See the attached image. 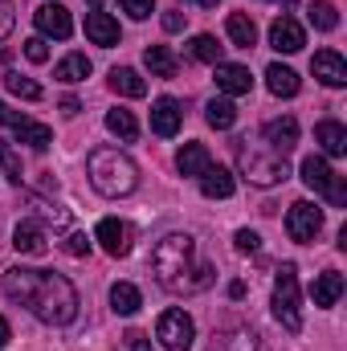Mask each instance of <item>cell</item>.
Wrapping results in <instances>:
<instances>
[{
  "mask_svg": "<svg viewBox=\"0 0 347 351\" xmlns=\"http://www.w3.org/2000/svg\"><path fill=\"white\" fill-rule=\"evenodd\" d=\"M164 29H168V33H180V29H184V16H180V12H164Z\"/></svg>",
  "mask_w": 347,
  "mask_h": 351,
  "instance_id": "43",
  "label": "cell"
},
{
  "mask_svg": "<svg viewBox=\"0 0 347 351\" xmlns=\"http://www.w3.org/2000/svg\"><path fill=\"white\" fill-rule=\"evenodd\" d=\"M225 33H229V41H233L237 49H254V45H258V25H254L246 12H233V16L225 21Z\"/></svg>",
  "mask_w": 347,
  "mask_h": 351,
  "instance_id": "27",
  "label": "cell"
},
{
  "mask_svg": "<svg viewBox=\"0 0 347 351\" xmlns=\"http://www.w3.org/2000/svg\"><path fill=\"white\" fill-rule=\"evenodd\" d=\"M208 351H258V335L250 327H233V331H217Z\"/></svg>",
  "mask_w": 347,
  "mask_h": 351,
  "instance_id": "22",
  "label": "cell"
},
{
  "mask_svg": "<svg viewBox=\"0 0 347 351\" xmlns=\"http://www.w3.org/2000/svg\"><path fill=\"white\" fill-rule=\"evenodd\" d=\"M123 4V12L131 16V21H147L152 12H156V0H119Z\"/></svg>",
  "mask_w": 347,
  "mask_h": 351,
  "instance_id": "36",
  "label": "cell"
},
{
  "mask_svg": "<svg viewBox=\"0 0 347 351\" xmlns=\"http://www.w3.org/2000/svg\"><path fill=\"white\" fill-rule=\"evenodd\" d=\"M33 21H37V33L41 37H53V41H66L70 33H74V21H70V12L62 8V4H41L37 12H33Z\"/></svg>",
  "mask_w": 347,
  "mask_h": 351,
  "instance_id": "11",
  "label": "cell"
},
{
  "mask_svg": "<svg viewBox=\"0 0 347 351\" xmlns=\"http://www.w3.org/2000/svg\"><path fill=\"white\" fill-rule=\"evenodd\" d=\"M270 306H274V319H278L290 335L302 331V298H298V269H294V262H286L282 269H278Z\"/></svg>",
  "mask_w": 347,
  "mask_h": 351,
  "instance_id": "5",
  "label": "cell"
},
{
  "mask_svg": "<svg viewBox=\"0 0 347 351\" xmlns=\"http://www.w3.org/2000/svg\"><path fill=\"white\" fill-rule=\"evenodd\" d=\"M53 78H58V82H66V86L86 82V78H90V58H86V53H70V58H62V62H58V70H53Z\"/></svg>",
  "mask_w": 347,
  "mask_h": 351,
  "instance_id": "29",
  "label": "cell"
},
{
  "mask_svg": "<svg viewBox=\"0 0 347 351\" xmlns=\"http://www.w3.org/2000/svg\"><path fill=\"white\" fill-rule=\"evenodd\" d=\"M25 58L37 62V66L49 62V45H45V37H29V41H25Z\"/></svg>",
  "mask_w": 347,
  "mask_h": 351,
  "instance_id": "37",
  "label": "cell"
},
{
  "mask_svg": "<svg viewBox=\"0 0 347 351\" xmlns=\"http://www.w3.org/2000/svg\"><path fill=\"white\" fill-rule=\"evenodd\" d=\"M311 298H315L319 311L335 306V302L344 298V274H339V269H323V274L315 278V286H311Z\"/></svg>",
  "mask_w": 347,
  "mask_h": 351,
  "instance_id": "19",
  "label": "cell"
},
{
  "mask_svg": "<svg viewBox=\"0 0 347 351\" xmlns=\"http://www.w3.org/2000/svg\"><path fill=\"white\" fill-rule=\"evenodd\" d=\"M196 180H200V192H204L208 200H229V196L237 192V180H233V172H225V168H217V164H208V168L196 176Z\"/></svg>",
  "mask_w": 347,
  "mask_h": 351,
  "instance_id": "18",
  "label": "cell"
},
{
  "mask_svg": "<svg viewBox=\"0 0 347 351\" xmlns=\"http://www.w3.org/2000/svg\"><path fill=\"white\" fill-rule=\"evenodd\" d=\"M213 78H217V90H221V94H229V98H237V94H250V90H254L250 70H246V66H237V62H217V66H213Z\"/></svg>",
  "mask_w": 347,
  "mask_h": 351,
  "instance_id": "14",
  "label": "cell"
},
{
  "mask_svg": "<svg viewBox=\"0 0 347 351\" xmlns=\"http://www.w3.org/2000/svg\"><path fill=\"white\" fill-rule=\"evenodd\" d=\"M261 139H265V147H274L278 156H286V152H294V143H298V119H270L265 127H261Z\"/></svg>",
  "mask_w": 347,
  "mask_h": 351,
  "instance_id": "16",
  "label": "cell"
},
{
  "mask_svg": "<svg viewBox=\"0 0 347 351\" xmlns=\"http://www.w3.org/2000/svg\"><path fill=\"white\" fill-rule=\"evenodd\" d=\"M270 45H274L278 53H298V49L307 45V33H302V25H298L294 16H278V21L270 25Z\"/></svg>",
  "mask_w": 347,
  "mask_h": 351,
  "instance_id": "15",
  "label": "cell"
},
{
  "mask_svg": "<svg viewBox=\"0 0 347 351\" xmlns=\"http://www.w3.org/2000/svg\"><path fill=\"white\" fill-rule=\"evenodd\" d=\"M156 339L164 343V351H192V339H196V323L188 311H164L160 323H156Z\"/></svg>",
  "mask_w": 347,
  "mask_h": 351,
  "instance_id": "6",
  "label": "cell"
},
{
  "mask_svg": "<svg viewBox=\"0 0 347 351\" xmlns=\"http://www.w3.org/2000/svg\"><path fill=\"white\" fill-rule=\"evenodd\" d=\"M127 348H131V351H152V343H147V335H143V331H127Z\"/></svg>",
  "mask_w": 347,
  "mask_h": 351,
  "instance_id": "42",
  "label": "cell"
},
{
  "mask_svg": "<svg viewBox=\"0 0 347 351\" xmlns=\"http://www.w3.org/2000/svg\"><path fill=\"white\" fill-rule=\"evenodd\" d=\"M208 164H213V156H208V147H204V143H184V147H180V156H176L180 176H200Z\"/></svg>",
  "mask_w": 347,
  "mask_h": 351,
  "instance_id": "26",
  "label": "cell"
},
{
  "mask_svg": "<svg viewBox=\"0 0 347 351\" xmlns=\"http://www.w3.org/2000/svg\"><path fill=\"white\" fill-rule=\"evenodd\" d=\"M307 16H311V25H315L319 33H331V29L339 25V12H335L331 0H315V4L307 8Z\"/></svg>",
  "mask_w": 347,
  "mask_h": 351,
  "instance_id": "32",
  "label": "cell"
},
{
  "mask_svg": "<svg viewBox=\"0 0 347 351\" xmlns=\"http://www.w3.org/2000/svg\"><path fill=\"white\" fill-rule=\"evenodd\" d=\"M4 294L12 302H21L33 319L49 323V327H66L78 319V290L66 274L53 269H29V265H12L4 274Z\"/></svg>",
  "mask_w": 347,
  "mask_h": 351,
  "instance_id": "1",
  "label": "cell"
},
{
  "mask_svg": "<svg viewBox=\"0 0 347 351\" xmlns=\"http://www.w3.org/2000/svg\"><path fill=\"white\" fill-rule=\"evenodd\" d=\"M86 4H90V8H102V0H86Z\"/></svg>",
  "mask_w": 347,
  "mask_h": 351,
  "instance_id": "47",
  "label": "cell"
},
{
  "mask_svg": "<svg viewBox=\"0 0 347 351\" xmlns=\"http://www.w3.org/2000/svg\"><path fill=\"white\" fill-rule=\"evenodd\" d=\"M12 250L16 254H29V258H41V254H49V237H45V225L41 221H21L16 229H12Z\"/></svg>",
  "mask_w": 347,
  "mask_h": 351,
  "instance_id": "12",
  "label": "cell"
},
{
  "mask_svg": "<svg viewBox=\"0 0 347 351\" xmlns=\"http://www.w3.org/2000/svg\"><path fill=\"white\" fill-rule=\"evenodd\" d=\"M233 241H237V250H241V254H258V245H261V237L254 233V229H241Z\"/></svg>",
  "mask_w": 347,
  "mask_h": 351,
  "instance_id": "40",
  "label": "cell"
},
{
  "mask_svg": "<svg viewBox=\"0 0 347 351\" xmlns=\"http://www.w3.org/2000/svg\"><path fill=\"white\" fill-rule=\"evenodd\" d=\"M66 254H70V258H86L90 254L86 233H70V237H66Z\"/></svg>",
  "mask_w": 347,
  "mask_h": 351,
  "instance_id": "38",
  "label": "cell"
},
{
  "mask_svg": "<svg viewBox=\"0 0 347 351\" xmlns=\"http://www.w3.org/2000/svg\"><path fill=\"white\" fill-rule=\"evenodd\" d=\"M221 53H225V45H217V37H213V33H196V37H192V58H196V62L217 66V62H221Z\"/></svg>",
  "mask_w": 347,
  "mask_h": 351,
  "instance_id": "33",
  "label": "cell"
},
{
  "mask_svg": "<svg viewBox=\"0 0 347 351\" xmlns=\"http://www.w3.org/2000/svg\"><path fill=\"white\" fill-rule=\"evenodd\" d=\"M110 90L123 94V98H143V94H147V82L139 78V70H131V66H115V70H110Z\"/></svg>",
  "mask_w": 347,
  "mask_h": 351,
  "instance_id": "25",
  "label": "cell"
},
{
  "mask_svg": "<svg viewBox=\"0 0 347 351\" xmlns=\"http://www.w3.org/2000/svg\"><path fill=\"white\" fill-rule=\"evenodd\" d=\"M315 143L327 152V156H347V131H344V123H335V119H323L319 127H315Z\"/></svg>",
  "mask_w": 347,
  "mask_h": 351,
  "instance_id": "21",
  "label": "cell"
},
{
  "mask_svg": "<svg viewBox=\"0 0 347 351\" xmlns=\"http://www.w3.org/2000/svg\"><path fill=\"white\" fill-rule=\"evenodd\" d=\"M12 25H16V12H12V0H0V41L12 33Z\"/></svg>",
  "mask_w": 347,
  "mask_h": 351,
  "instance_id": "39",
  "label": "cell"
},
{
  "mask_svg": "<svg viewBox=\"0 0 347 351\" xmlns=\"http://www.w3.org/2000/svg\"><path fill=\"white\" fill-rule=\"evenodd\" d=\"M8 339H12V327H8V319L0 315V351L8 348Z\"/></svg>",
  "mask_w": 347,
  "mask_h": 351,
  "instance_id": "45",
  "label": "cell"
},
{
  "mask_svg": "<svg viewBox=\"0 0 347 351\" xmlns=\"http://www.w3.org/2000/svg\"><path fill=\"white\" fill-rule=\"evenodd\" d=\"M265 86H270V94H278V98H294L298 94V74L290 70V66H282V62H274L270 70H265Z\"/></svg>",
  "mask_w": 347,
  "mask_h": 351,
  "instance_id": "24",
  "label": "cell"
},
{
  "mask_svg": "<svg viewBox=\"0 0 347 351\" xmlns=\"http://www.w3.org/2000/svg\"><path fill=\"white\" fill-rule=\"evenodd\" d=\"M180 123H184V110H180V102L176 98H156L152 102V131L160 135V139H172L176 131H180Z\"/></svg>",
  "mask_w": 347,
  "mask_h": 351,
  "instance_id": "17",
  "label": "cell"
},
{
  "mask_svg": "<svg viewBox=\"0 0 347 351\" xmlns=\"http://www.w3.org/2000/svg\"><path fill=\"white\" fill-rule=\"evenodd\" d=\"M78 110H82L78 98H62V114H66V119H78Z\"/></svg>",
  "mask_w": 347,
  "mask_h": 351,
  "instance_id": "44",
  "label": "cell"
},
{
  "mask_svg": "<svg viewBox=\"0 0 347 351\" xmlns=\"http://www.w3.org/2000/svg\"><path fill=\"white\" fill-rule=\"evenodd\" d=\"M319 229H323V208L311 204V200H294L290 213H286V233H290V241L311 245V241L319 237Z\"/></svg>",
  "mask_w": 347,
  "mask_h": 351,
  "instance_id": "8",
  "label": "cell"
},
{
  "mask_svg": "<svg viewBox=\"0 0 347 351\" xmlns=\"http://www.w3.org/2000/svg\"><path fill=\"white\" fill-rule=\"evenodd\" d=\"M0 123H4V127H12V131H16V139H21V143H29L33 152H45V147L53 143V131H49L45 123H33V119H25V114L8 110V102H0Z\"/></svg>",
  "mask_w": 347,
  "mask_h": 351,
  "instance_id": "9",
  "label": "cell"
},
{
  "mask_svg": "<svg viewBox=\"0 0 347 351\" xmlns=\"http://www.w3.org/2000/svg\"><path fill=\"white\" fill-rule=\"evenodd\" d=\"M86 176H90V184H94V192H102V196H110V200L131 196V192L139 188V168H135V160H131L127 152H119V147H94L90 160H86Z\"/></svg>",
  "mask_w": 347,
  "mask_h": 351,
  "instance_id": "3",
  "label": "cell"
},
{
  "mask_svg": "<svg viewBox=\"0 0 347 351\" xmlns=\"http://www.w3.org/2000/svg\"><path fill=\"white\" fill-rule=\"evenodd\" d=\"M204 123L217 127V131H229V127L237 123V106H233L229 98H213V102L204 106Z\"/></svg>",
  "mask_w": 347,
  "mask_h": 351,
  "instance_id": "31",
  "label": "cell"
},
{
  "mask_svg": "<svg viewBox=\"0 0 347 351\" xmlns=\"http://www.w3.org/2000/svg\"><path fill=\"white\" fill-rule=\"evenodd\" d=\"M143 62H147L152 78H176V70H180V58H176L168 45H147Z\"/></svg>",
  "mask_w": 347,
  "mask_h": 351,
  "instance_id": "28",
  "label": "cell"
},
{
  "mask_svg": "<svg viewBox=\"0 0 347 351\" xmlns=\"http://www.w3.org/2000/svg\"><path fill=\"white\" fill-rule=\"evenodd\" d=\"M94 241H98L110 258H127L131 245H135V229H131L127 221H119V217H106V221H98Z\"/></svg>",
  "mask_w": 347,
  "mask_h": 351,
  "instance_id": "10",
  "label": "cell"
},
{
  "mask_svg": "<svg viewBox=\"0 0 347 351\" xmlns=\"http://www.w3.org/2000/svg\"><path fill=\"white\" fill-rule=\"evenodd\" d=\"M33 204H37V200H33ZM37 208H41L45 221H53V225H70V213H66V208H58V204H37Z\"/></svg>",
  "mask_w": 347,
  "mask_h": 351,
  "instance_id": "41",
  "label": "cell"
},
{
  "mask_svg": "<svg viewBox=\"0 0 347 351\" xmlns=\"http://www.w3.org/2000/svg\"><path fill=\"white\" fill-rule=\"evenodd\" d=\"M4 86H8V94H16V98H25V102H37L41 98V86L33 82V78H25V74H4Z\"/></svg>",
  "mask_w": 347,
  "mask_h": 351,
  "instance_id": "34",
  "label": "cell"
},
{
  "mask_svg": "<svg viewBox=\"0 0 347 351\" xmlns=\"http://www.w3.org/2000/svg\"><path fill=\"white\" fill-rule=\"evenodd\" d=\"M298 172H302V184H307V188H315V192H319V196H327L331 204H339V208L347 204V188L335 180L331 164H327L323 156H307Z\"/></svg>",
  "mask_w": 347,
  "mask_h": 351,
  "instance_id": "7",
  "label": "cell"
},
{
  "mask_svg": "<svg viewBox=\"0 0 347 351\" xmlns=\"http://www.w3.org/2000/svg\"><path fill=\"white\" fill-rule=\"evenodd\" d=\"M152 274L168 294H200L213 286L217 269L196 258V237L188 233H168L152 250Z\"/></svg>",
  "mask_w": 347,
  "mask_h": 351,
  "instance_id": "2",
  "label": "cell"
},
{
  "mask_svg": "<svg viewBox=\"0 0 347 351\" xmlns=\"http://www.w3.org/2000/svg\"><path fill=\"white\" fill-rule=\"evenodd\" d=\"M311 74H315L323 86H331V90L347 86V62L335 53V49H319V53L311 58Z\"/></svg>",
  "mask_w": 347,
  "mask_h": 351,
  "instance_id": "13",
  "label": "cell"
},
{
  "mask_svg": "<svg viewBox=\"0 0 347 351\" xmlns=\"http://www.w3.org/2000/svg\"><path fill=\"white\" fill-rule=\"evenodd\" d=\"M86 37L94 41V45H102V49L119 45V21H115L110 12H98V8H90V12H86Z\"/></svg>",
  "mask_w": 347,
  "mask_h": 351,
  "instance_id": "20",
  "label": "cell"
},
{
  "mask_svg": "<svg viewBox=\"0 0 347 351\" xmlns=\"http://www.w3.org/2000/svg\"><path fill=\"white\" fill-rule=\"evenodd\" d=\"M0 168H4V176L12 180V184H21V160H16V152L8 147V143H0Z\"/></svg>",
  "mask_w": 347,
  "mask_h": 351,
  "instance_id": "35",
  "label": "cell"
},
{
  "mask_svg": "<svg viewBox=\"0 0 347 351\" xmlns=\"http://www.w3.org/2000/svg\"><path fill=\"white\" fill-rule=\"evenodd\" d=\"M237 168H241V176L250 184H258V188H274V184H282L290 176L286 156H278L274 147H250V143L237 147Z\"/></svg>",
  "mask_w": 347,
  "mask_h": 351,
  "instance_id": "4",
  "label": "cell"
},
{
  "mask_svg": "<svg viewBox=\"0 0 347 351\" xmlns=\"http://www.w3.org/2000/svg\"><path fill=\"white\" fill-rule=\"evenodd\" d=\"M106 131H110V135H119L123 143H135V139H139V123H135V114H131V110H123V106L106 110Z\"/></svg>",
  "mask_w": 347,
  "mask_h": 351,
  "instance_id": "30",
  "label": "cell"
},
{
  "mask_svg": "<svg viewBox=\"0 0 347 351\" xmlns=\"http://www.w3.org/2000/svg\"><path fill=\"white\" fill-rule=\"evenodd\" d=\"M110 306H115V315H123V319L139 315V306H143L139 286H131V282H115V286H110Z\"/></svg>",
  "mask_w": 347,
  "mask_h": 351,
  "instance_id": "23",
  "label": "cell"
},
{
  "mask_svg": "<svg viewBox=\"0 0 347 351\" xmlns=\"http://www.w3.org/2000/svg\"><path fill=\"white\" fill-rule=\"evenodd\" d=\"M192 4H200V8H217L221 0H192Z\"/></svg>",
  "mask_w": 347,
  "mask_h": 351,
  "instance_id": "46",
  "label": "cell"
}]
</instances>
